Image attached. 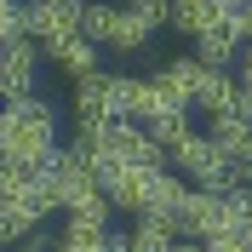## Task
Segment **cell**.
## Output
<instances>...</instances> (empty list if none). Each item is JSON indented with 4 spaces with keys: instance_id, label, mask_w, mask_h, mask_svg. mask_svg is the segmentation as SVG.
Wrapping results in <instances>:
<instances>
[{
    "instance_id": "obj_9",
    "label": "cell",
    "mask_w": 252,
    "mask_h": 252,
    "mask_svg": "<svg viewBox=\"0 0 252 252\" xmlns=\"http://www.w3.org/2000/svg\"><path fill=\"white\" fill-rule=\"evenodd\" d=\"M155 178H160V166H115V172H103V178H97V189L109 195V206H115V212H138V218H143Z\"/></svg>"
},
{
    "instance_id": "obj_24",
    "label": "cell",
    "mask_w": 252,
    "mask_h": 252,
    "mask_svg": "<svg viewBox=\"0 0 252 252\" xmlns=\"http://www.w3.org/2000/svg\"><path fill=\"white\" fill-rule=\"evenodd\" d=\"M235 184L252 189V149H241V155H235Z\"/></svg>"
},
{
    "instance_id": "obj_6",
    "label": "cell",
    "mask_w": 252,
    "mask_h": 252,
    "mask_svg": "<svg viewBox=\"0 0 252 252\" xmlns=\"http://www.w3.org/2000/svg\"><path fill=\"white\" fill-rule=\"evenodd\" d=\"M80 6L86 0H23V34L34 46H58L80 34Z\"/></svg>"
},
{
    "instance_id": "obj_19",
    "label": "cell",
    "mask_w": 252,
    "mask_h": 252,
    "mask_svg": "<svg viewBox=\"0 0 252 252\" xmlns=\"http://www.w3.org/2000/svg\"><path fill=\"white\" fill-rule=\"evenodd\" d=\"M52 252H109V229L103 223H63V235L52 241Z\"/></svg>"
},
{
    "instance_id": "obj_8",
    "label": "cell",
    "mask_w": 252,
    "mask_h": 252,
    "mask_svg": "<svg viewBox=\"0 0 252 252\" xmlns=\"http://www.w3.org/2000/svg\"><path fill=\"white\" fill-rule=\"evenodd\" d=\"M34 75H40V46H34L29 34L12 40V46H0V103L34 97Z\"/></svg>"
},
{
    "instance_id": "obj_21",
    "label": "cell",
    "mask_w": 252,
    "mask_h": 252,
    "mask_svg": "<svg viewBox=\"0 0 252 252\" xmlns=\"http://www.w3.org/2000/svg\"><path fill=\"white\" fill-rule=\"evenodd\" d=\"M109 29H115V6L109 0H86V6H80V34H86L92 46H103Z\"/></svg>"
},
{
    "instance_id": "obj_18",
    "label": "cell",
    "mask_w": 252,
    "mask_h": 252,
    "mask_svg": "<svg viewBox=\"0 0 252 252\" xmlns=\"http://www.w3.org/2000/svg\"><path fill=\"white\" fill-rule=\"evenodd\" d=\"M206 138L235 160L241 149H252V121H247V115H218V121H206Z\"/></svg>"
},
{
    "instance_id": "obj_23",
    "label": "cell",
    "mask_w": 252,
    "mask_h": 252,
    "mask_svg": "<svg viewBox=\"0 0 252 252\" xmlns=\"http://www.w3.org/2000/svg\"><path fill=\"white\" fill-rule=\"evenodd\" d=\"M229 23H235L241 46H252V0H229Z\"/></svg>"
},
{
    "instance_id": "obj_4",
    "label": "cell",
    "mask_w": 252,
    "mask_h": 252,
    "mask_svg": "<svg viewBox=\"0 0 252 252\" xmlns=\"http://www.w3.org/2000/svg\"><path fill=\"white\" fill-rule=\"evenodd\" d=\"M166 160H178V172H184L195 189H212V195H229V189H241V184H235V160L223 155V149L206 138V132H195V126H189L184 138L166 149Z\"/></svg>"
},
{
    "instance_id": "obj_2",
    "label": "cell",
    "mask_w": 252,
    "mask_h": 252,
    "mask_svg": "<svg viewBox=\"0 0 252 252\" xmlns=\"http://www.w3.org/2000/svg\"><path fill=\"white\" fill-rule=\"evenodd\" d=\"M126 103H132V75L92 69L86 80H75V92H69V121H75V138L86 143L97 126L126 121Z\"/></svg>"
},
{
    "instance_id": "obj_20",
    "label": "cell",
    "mask_w": 252,
    "mask_h": 252,
    "mask_svg": "<svg viewBox=\"0 0 252 252\" xmlns=\"http://www.w3.org/2000/svg\"><path fill=\"white\" fill-rule=\"evenodd\" d=\"M126 247L132 252H178V229L160 218H138V229L126 235Z\"/></svg>"
},
{
    "instance_id": "obj_1",
    "label": "cell",
    "mask_w": 252,
    "mask_h": 252,
    "mask_svg": "<svg viewBox=\"0 0 252 252\" xmlns=\"http://www.w3.org/2000/svg\"><path fill=\"white\" fill-rule=\"evenodd\" d=\"M58 149V109L46 97H12L0 103V160L17 166H46V155Z\"/></svg>"
},
{
    "instance_id": "obj_25",
    "label": "cell",
    "mask_w": 252,
    "mask_h": 252,
    "mask_svg": "<svg viewBox=\"0 0 252 252\" xmlns=\"http://www.w3.org/2000/svg\"><path fill=\"white\" fill-rule=\"evenodd\" d=\"M235 80H241V86H252V46L241 52V75H235Z\"/></svg>"
},
{
    "instance_id": "obj_11",
    "label": "cell",
    "mask_w": 252,
    "mask_h": 252,
    "mask_svg": "<svg viewBox=\"0 0 252 252\" xmlns=\"http://www.w3.org/2000/svg\"><path fill=\"white\" fill-rule=\"evenodd\" d=\"M40 58H46L63 80H86L92 69H103V63H97V46L86 40V34H69V40H58V46H40Z\"/></svg>"
},
{
    "instance_id": "obj_16",
    "label": "cell",
    "mask_w": 252,
    "mask_h": 252,
    "mask_svg": "<svg viewBox=\"0 0 252 252\" xmlns=\"http://www.w3.org/2000/svg\"><path fill=\"white\" fill-rule=\"evenodd\" d=\"M184 178L178 172H166V166H160V178H155V189H149V206H143V218H160V223H172L178 218V201H184Z\"/></svg>"
},
{
    "instance_id": "obj_7",
    "label": "cell",
    "mask_w": 252,
    "mask_h": 252,
    "mask_svg": "<svg viewBox=\"0 0 252 252\" xmlns=\"http://www.w3.org/2000/svg\"><path fill=\"white\" fill-rule=\"evenodd\" d=\"M52 212L46 189H40V178H34L29 195H12V201H0V252H17L23 241L40 229V218Z\"/></svg>"
},
{
    "instance_id": "obj_13",
    "label": "cell",
    "mask_w": 252,
    "mask_h": 252,
    "mask_svg": "<svg viewBox=\"0 0 252 252\" xmlns=\"http://www.w3.org/2000/svg\"><path fill=\"white\" fill-rule=\"evenodd\" d=\"M241 52H247V46H241V34H235V23H229V12H223V23H212V29L195 40V63H201V69H229Z\"/></svg>"
},
{
    "instance_id": "obj_22",
    "label": "cell",
    "mask_w": 252,
    "mask_h": 252,
    "mask_svg": "<svg viewBox=\"0 0 252 252\" xmlns=\"http://www.w3.org/2000/svg\"><path fill=\"white\" fill-rule=\"evenodd\" d=\"M149 29H172V0H126Z\"/></svg>"
},
{
    "instance_id": "obj_14",
    "label": "cell",
    "mask_w": 252,
    "mask_h": 252,
    "mask_svg": "<svg viewBox=\"0 0 252 252\" xmlns=\"http://www.w3.org/2000/svg\"><path fill=\"white\" fill-rule=\"evenodd\" d=\"M223 12H229V0H172V29L201 40L212 23H223Z\"/></svg>"
},
{
    "instance_id": "obj_5",
    "label": "cell",
    "mask_w": 252,
    "mask_h": 252,
    "mask_svg": "<svg viewBox=\"0 0 252 252\" xmlns=\"http://www.w3.org/2000/svg\"><path fill=\"white\" fill-rule=\"evenodd\" d=\"M172 229H178V241H212V235H223V229H235V223H229V201L212 195V189H195V184H189L184 201H178Z\"/></svg>"
},
{
    "instance_id": "obj_15",
    "label": "cell",
    "mask_w": 252,
    "mask_h": 252,
    "mask_svg": "<svg viewBox=\"0 0 252 252\" xmlns=\"http://www.w3.org/2000/svg\"><path fill=\"white\" fill-rule=\"evenodd\" d=\"M138 126L149 132V143H160V155H166V149L189 132V109H184V103H160V109L149 115V121H138Z\"/></svg>"
},
{
    "instance_id": "obj_17",
    "label": "cell",
    "mask_w": 252,
    "mask_h": 252,
    "mask_svg": "<svg viewBox=\"0 0 252 252\" xmlns=\"http://www.w3.org/2000/svg\"><path fill=\"white\" fill-rule=\"evenodd\" d=\"M149 34H155V29H149L132 6H115V29H109L103 46H115V52H143V46H149Z\"/></svg>"
},
{
    "instance_id": "obj_3",
    "label": "cell",
    "mask_w": 252,
    "mask_h": 252,
    "mask_svg": "<svg viewBox=\"0 0 252 252\" xmlns=\"http://www.w3.org/2000/svg\"><path fill=\"white\" fill-rule=\"evenodd\" d=\"M34 178H40V189H46L52 212H69L80 195H92V189H97L92 149H86V143H58V149L46 155V166H40Z\"/></svg>"
},
{
    "instance_id": "obj_10",
    "label": "cell",
    "mask_w": 252,
    "mask_h": 252,
    "mask_svg": "<svg viewBox=\"0 0 252 252\" xmlns=\"http://www.w3.org/2000/svg\"><path fill=\"white\" fill-rule=\"evenodd\" d=\"M189 109H201L206 121H218V115H241V80L229 75V69H206V80H201V92H195Z\"/></svg>"
},
{
    "instance_id": "obj_26",
    "label": "cell",
    "mask_w": 252,
    "mask_h": 252,
    "mask_svg": "<svg viewBox=\"0 0 252 252\" xmlns=\"http://www.w3.org/2000/svg\"><path fill=\"white\" fill-rule=\"evenodd\" d=\"M241 115L252 121V86H241Z\"/></svg>"
},
{
    "instance_id": "obj_12",
    "label": "cell",
    "mask_w": 252,
    "mask_h": 252,
    "mask_svg": "<svg viewBox=\"0 0 252 252\" xmlns=\"http://www.w3.org/2000/svg\"><path fill=\"white\" fill-rule=\"evenodd\" d=\"M201 80H206V69L195 63V52H189V58H166V63L155 69V86H160L166 97H172V103H184V109L195 103V92H201Z\"/></svg>"
}]
</instances>
